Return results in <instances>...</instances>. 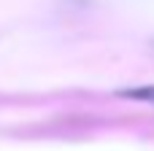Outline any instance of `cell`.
I'll list each match as a JSON object with an SVG mask.
<instances>
[{"label":"cell","mask_w":154,"mask_h":151,"mask_svg":"<svg viewBox=\"0 0 154 151\" xmlns=\"http://www.w3.org/2000/svg\"><path fill=\"white\" fill-rule=\"evenodd\" d=\"M122 97L130 100H143V103H154V84H143V86H133V89H122Z\"/></svg>","instance_id":"1"}]
</instances>
